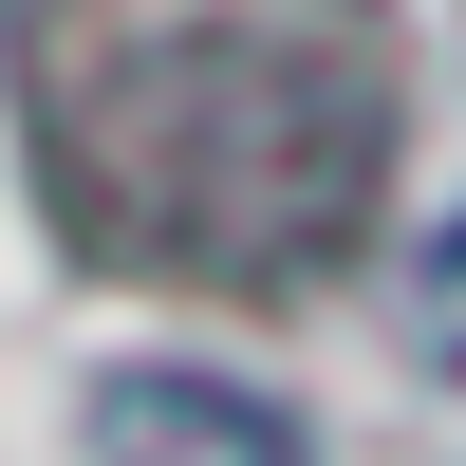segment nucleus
I'll list each match as a JSON object with an SVG mask.
<instances>
[{"mask_svg": "<svg viewBox=\"0 0 466 466\" xmlns=\"http://www.w3.org/2000/svg\"><path fill=\"white\" fill-rule=\"evenodd\" d=\"M94 448L112 466H318L299 410H261L243 373H112V392H94Z\"/></svg>", "mask_w": 466, "mask_h": 466, "instance_id": "obj_1", "label": "nucleus"}, {"mask_svg": "<svg viewBox=\"0 0 466 466\" xmlns=\"http://www.w3.org/2000/svg\"><path fill=\"white\" fill-rule=\"evenodd\" d=\"M430 355H466V206L430 224Z\"/></svg>", "mask_w": 466, "mask_h": 466, "instance_id": "obj_2", "label": "nucleus"}]
</instances>
